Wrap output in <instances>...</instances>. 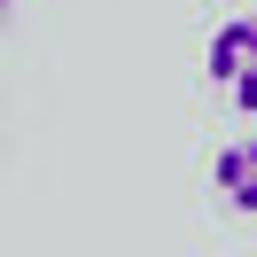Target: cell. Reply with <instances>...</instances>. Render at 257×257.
Returning a JSON list of instances; mask_svg holds the SVG:
<instances>
[{
    "mask_svg": "<svg viewBox=\"0 0 257 257\" xmlns=\"http://www.w3.org/2000/svg\"><path fill=\"white\" fill-rule=\"evenodd\" d=\"M203 63H210V86H218L241 117H257V16H226L218 32H210Z\"/></svg>",
    "mask_w": 257,
    "mask_h": 257,
    "instance_id": "obj_1",
    "label": "cell"
},
{
    "mask_svg": "<svg viewBox=\"0 0 257 257\" xmlns=\"http://www.w3.org/2000/svg\"><path fill=\"white\" fill-rule=\"evenodd\" d=\"M210 187H218V203H226V210L257 218V133H241V141H226V148H218Z\"/></svg>",
    "mask_w": 257,
    "mask_h": 257,
    "instance_id": "obj_2",
    "label": "cell"
},
{
    "mask_svg": "<svg viewBox=\"0 0 257 257\" xmlns=\"http://www.w3.org/2000/svg\"><path fill=\"white\" fill-rule=\"evenodd\" d=\"M0 16H8V0H0Z\"/></svg>",
    "mask_w": 257,
    "mask_h": 257,
    "instance_id": "obj_3",
    "label": "cell"
}]
</instances>
